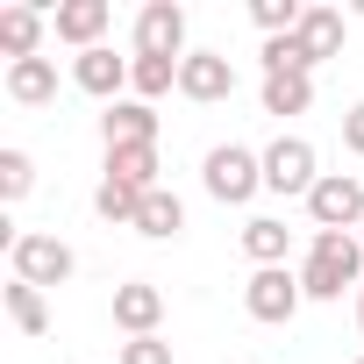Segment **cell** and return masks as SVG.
Wrapping results in <instances>:
<instances>
[{"label":"cell","instance_id":"cell-1","mask_svg":"<svg viewBox=\"0 0 364 364\" xmlns=\"http://www.w3.org/2000/svg\"><path fill=\"white\" fill-rule=\"evenodd\" d=\"M357 286H364V243L350 229H314L307 264H300V293L307 300H343Z\"/></svg>","mask_w":364,"mask_h":364},{"label":"cell","instance_id":"cell-2","mask_svg":"<svg viewBox=\"0 0 364 364\" xmlns=\"http://www.w3.org/2000/svg\"><path fill=\"white\" fill-rule=\"evenodd\" d=\"M200 186H208L222 208H243V200L264 186V157H257V150H243V143H215V150H208V164H200Z\"/></svg>","mask_w":364,"mask_h":364},{"label":"cell","instance_id":"cell-3","mask_svg":"<svg viewBox=\"0 0 364 364\" xmlns=\"http://www.w3.org/2000/svg\"><path fill=\"white\" fill-rule=\"evenodd\" d=\"M307 222L314 229H364V178L357 171H321V186L307 193Z\"/></svg>","mask_w":364,"mask_h":364},{"label":"cell","instance_id":"cell-4","mask_svg":"<svg viewBox=\"0 0 364 364\" xmlns=\"http://www.w3.org/2000/svg\"><path fill=\"white\" fill-rule=\"evenodd\" d=\"M8 257H15V279H22V286H36V293H43V286H65V279L79 272L72 243L36 236V229H29V236H15V243H8Z\"/></svg>","mask_w":364,"mask_h":364},{"label":"cell","instance_id":"cell-5","mask_svg":"<svg viewBox=\"0 0 364 364\" xmlns=\"http://www.w3.org/2000/svg\"><path fill=\"white\" fill-rule=\"evenodd\" d=\"M300 272H286V264H264V272H250V286H243V307H250V321H264V328H279V321H293L300 314Z\"/></svg>","mask_w":364,"mask_h":364},{"label":"cell","instance_id":"cell-6","mask_svg":"<svg viewBox=\"0 0 364 364\" xmlns=\"http://www.w3.org/2000/svg\"><path fill=\"white\" fill-rule=\"evenodd\" d=\"M136 58L186 65V8H178V0H150V8L136 15Z\"/></svg>","mask_w":364,"mask_h":364},{"label":"cell","instance_id":"cell-7","mask_svg":"<svg viewBox=\"0 0 364 364\" xmlns=\"http://www.w3.org/2000/svg\"><path fill=\"white\" fill-rule=\"evenodd\" d=\"M264 186H272V193H300V200L321 186V171H314V143H307V136H279V143L264 150Z\"/></svg>","mask_w":364,"mask_h":364},{"label":"cell","instance_id":"cell-8","mask_svg":"<svg viewBox=\"0 0 364 364\" xmlns=\"http://www.w3.org/2000/svg\"><path fill=\"white\" fill-rule=\"evenodd\" d=\"M178 93L200 100V107H215V100L236 93V65L222 50H186V65H178Z\"/></svg>","mask_w":364,"mask_h":364},{"label":"cell","instance_id":"cell-9","mask_svg":"<svg viewBox=\"0 0 364 364\" xmlns=\"http://www.w3.org/2000/svg\"><path fill=\"white\" fill-rule=\"evenodd\" d=\"M129 65H136V58H114V50L100 43V50H79V58H72V79H79V93H93V100L114 107L122 86H129Z\"/></svg>","mask_w":364,"mask_h":364},{"label":"cell","instance_id":"cell-10","mask_svg":"<svg viewBox=\"0 0 364 364\" xmlns=\"http://www.w3.org/2000/svg\"><path fill=\"white\" fill-rule=\"evenodd\" d=\"M107 22H114V8H107V0H58V15H50L58 43H79V50H100Z\"/></svg>","mask_w":364,"mask_h":364},{"label":"cell","instance_id":"cell-11","mask_svg":"<svg viewBox=\"0 0 364 364\" xmlns=\"http://www.w3.org/2000/svg\"><path fill=\"white\" fill-rule=\"evenodd\" d=\"M100 143H107V150L157 143V107H150V100H114V107L100 114Z\"/></svg>","mask_w":364,"mask_h":364},{"label":"cell","instance_id":"cell-12","mask_svg":"<svg viewBox=\"0 0 364 364\" xmlns=\"http://www.w3.org/2000/svg\"><path fill=\"white\" fill-rule=\"evenodd\" d=\"M157 321H164V293H157L150 279L114 286V328H129V336H157Z\"/></svg>","mask_w":364,"mask_h":364},{"label":"cell","instance_id":"cell-13","mask_svg":"<svg viewBox=\"0 0 364 364\" xmlns=\"http://www.w3.org/2000/svg\"><path fill=\"white\" fill-rule=\"evenodd\" d=\"M178 229H186V200H178L171 186H150V193H143V208H136V236H150V243H171Z\"/></svg>","mask_w":364,"mask_h":364},{"label":"cell","instance_id":"cell-14","mask_svg":"<svg viewBox=\"0 0 364 364\" xmlns=\"http://www.w3.org/2000/svg\"><path fill=\"white\" fill-rule=\"evenodd\" d=\"M293 43H300V58H307V72H314L321 58L343 50V15H336V8H307L300 29H293Z\"/></svg>","mask_w":364,"mask_h":364},{"label":"cell","instance_id":"cell-15","mask_svg":"<svg viewBox=\"0 0 364 364\" xmlns=\"http://www.w3.org/2000/svg\"><path fill=\"white\" fill-rule=\"evenodd\" d=\"M8 100H22V107H50V100H58V65H50V58H22V65H8Z\"/></svg>","mask_w":364,"mask_h":364},{"label":"cell","instance_id":"cell-16","mask_svg":"<svg viewBox=\"0 0 364 364\" xmlns=\"http://www.w3.org/2000/svg\"><path fill=\"white\" fill-rule=\"evenodd\" d=\"M36 43H43V8H0V50L22 65L36 58Z\"/></svg>","mask_w":364,"mask_h":364},{"label":"cell","instance_id":"cell-17","mask_svg":"<svg viewBox=\"0 0 364 364\" xmlns=\"http://www.w3.org/2000/svg\"><path fill=\"white\" fill-rule=\"evenodd\" d=\"M286 243H293V229H286L279 215H250V222H243V250L257 257V272H264V264H286Z\"/></svg>","mask_w":364,"mask_h":364},{"label":"cell","instance_id":"cell-18","mask_svg":"<svg viewBox=\"0 0 364 364\" xmlns=\"http://www.w3.org/2000/svg\"><path fill=\"white\" fill-rule=\"evenodd\" d=\"M107 178H122V186L150 193V186H157V143H129V150H107Z\"/></svg>","mask_w":364,"mask_h":364},{"label":"cell","instance_id":"cell-19","mask_svg":"<svg viewBox=\"0 0 364 364\" xmlns=\"http://www.w3.org/2000/svg\"><path fill=\"white\" fill-rule=\"evenodd\" d=\"M307 107H314V79H307V72L264 79V114H307Z\"/></svg>","mask_w":364,"mask_h":364},{"label":"cell","instance_id":"cell-20","mask_svg":"<svg viewBox=\"0 0 364 364\" xmlns=\"http://www.w3.org/2000/svg\"><path fill=\"white\" fill-rule=\"evenodd\" d=\"M136 208H143V193H136V186H122V178H100V193H93V215H100V222L136 229Z\"/></svg>","mask_w":364,"mask_h":364},{"label":"cell","instance_id":"cell-21","mask_svg":"<svg viewBox=\"0 0 364 364\" xmlns=\"http://www.w3.org/2000/svg\"><path fill=\"white\" fill-rule=\"evenodd\" d=\"M8 321H15L22 336H43V328H50V307H43V293L15 279V286H8Z\"/></svg>","mask_w":364,"mask_h":364},{"label":"cell","instance_id":"cell-22","mask_svg":"<svg viewBox=\"0 0 364 364\" xmlns=\"http://www.w3.org/2000/svg\"><path fill=\"white\" fill-rule=\"evenodd\" d=\"M129 86H136V100H157V93L178 86V65H171V58H136V65H129Z\"/></svg>","mask_w":364,"mask_h":364},{"label":"cell","instance_id":"cell-23","mask_svg":"<svg viewBox=\"0 0 364 364\" xmlns=\"http://www.w3.org/2000/svg\"><path fill=\"white\" fill-rule=\"evenodd\" d=\"M300 15H307L300 0H250V22H257L264 36H293V29H300Z\"/></svg>","mask_w":364,"mask_h":364},{"label":"cell","instance_id":"cell-24","mask_svg":"<svg viewBox=\"0 0 364 364\" xmlns=\"http://www.w3.org/2000/svg\"><path fill=\"white\" fill-rule=\"evenodd\" d=\"M36 186V157L29 150H0V200H22Z\"/></svg>","mask_w":364,"mask_h":364},{"label":"cell","instance_id":"cell-25","mask_svg":"<svg viewBox=\"0 0 364 364\" xmlns=\"http://www.w3.org/2000/svg\"><path fill=\"white\" fill-rule=\"evenodd\" d=\"M122 364H171V343L164 336H129L122 343Z\"/></svg>","mask_w":364,"mask_h":364},{"label":"cell","instance_id":"cell-26","mask_svg":"<svg viewBox=\"0 0 364 364\" xmlns=\"http://www.w3.org/2000/svg\"><path fill=\"white\" fill-rule=\"evenodd\" d=\"M343 150H350V157H364V100L343 114Z\"/></svg>","mask_w":364,"mask_h":364},{"label":"cell","instance_id":"cell-27","mask_svg":"<svg viewBox=\"0 0 364 364\" xmlns=\"http://www.w3.org/2000/svg\"><path fill=\"white\" fill-rule=\"evenodd\" d=\"M357 328H364V286H357Z\"/></svg>","mask_w":364,"mask_h":364},{"label":"cell","instance_id":"cell-28","mask_svg":"<svg viewBox=\"0 0 364 364\" xmlns=\"http://www.w3.org/2000/svg\"><path fill=\"white\" fill-rule=\"evenodd\" d=\"M357 243H364V229H357Z\"/></svg>","mask_w":364,"mask_h":364},{"label":"cell","instance_id":"cell-29","mask_svg":"<svg viewBox=\"0 0 364 364\" xmlns=\"http://www.w3.org/2000/svg\"><path fill=\"white\" fill-rule=\"evenodd\" d=\"M357 364H364V357H357Z\"/></svg>","mask_w":364,"mask_h":364}]
</instances>
